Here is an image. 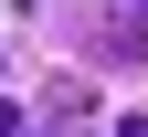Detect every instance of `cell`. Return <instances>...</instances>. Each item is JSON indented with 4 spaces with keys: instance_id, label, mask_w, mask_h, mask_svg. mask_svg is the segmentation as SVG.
<instances>
[{
    "instance_id": "1",
    "label": "cell",
    "mask_w": 148,
    "mask_h": 137,
    "mask_svg": "<svg viewBox=\"0 0 148 137\" xmlns=\"http://www.w3.org/2000/svg\"><path fill=\"white\" fill-rule=\"evenodd\" d=\"M0 137H21V106H0Z\"/></svg>"
},
{
    "instance_id": "2",
    "label": "cell",
    "mask_w": 148,
    "mask_h": 137,
    "mask_svg": "<svg viewBox=\"0 0 148 137\" xmlns=\"http://www.w3.org/2000/svg\"><path fill=\"white\" fill-rule=\"evenodd\" d=\"M116 137H148V116H127V127H116Z\"/></svg>"
}]
</instances>
